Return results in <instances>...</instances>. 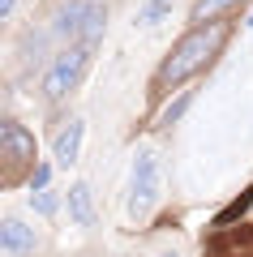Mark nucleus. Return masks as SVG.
I'll list each match as a JSON object with an SVG mask.
<instances>
[{
    "mask_svg": "<svg viewBox=\"0 0 253 257\" xmlns=\"http://www.w3.org/2000/svg\"><path fill=\"white\" fill-rule=\"evenodd\" d=\"M227 22H206V26H193L189 35L176 39V47L167 52V60L159 64V73H154V82L167 90V86H181L189 82L193 73H202L210 60L219 56V47L227 43Z\"/></svg>",
    "mask_w": 253,
    "mask_h": 257,
    "instance_id": "nucleus-1",
    "label": "nucleus"
},
{
    "mask_svg": "<svg viewBox=\"0 0 253 257\" xmlns=\"http://www.w3.org/2000/svg\"><path fill=\"white\" fill-rule=\"evenodd\" d=\"M103 26H108L103 0H60V9L52 18V35L73 39V43H91V47H99Z\"/></svg>",
    "mask_w": 253,
    "mask_h": 257,
    "instance_id": "nucleus-2",
    "label": "nucleus"
},
{
    "mask_svg": "<svg viewBox=\"0 0 253 257\" xmlns=\"http://www.w3.org/2000/svg\"><path fill=\"white\" fill-rule=\"evenodd\" d=\"M91 60H95V47L91 43L64 47V52L47 64V73H43V99L47 103H60L64 94H73V90H77V82L86 77V69H91Z\"/></svg>",
    "mask_w": 253,
    "mask_h": 257,
    "instance_id": "nucleus-3",
    "label": "nucleus"
},
{
    "mask_svg": "<svg viewBox=\"0 0 253 257\" xmlns=\"http://www.w3.org/2000/svg\"><path fill=\"white\" fill-rule=\"evenodd\" d=\"M159 193H163V159L159 150H137L133 155V176H129V214L142 219L159 206Z\"/></svg>",
    "mask_w": 253,
    "mask_h": 257,
    "instance_id": "nucleus-4",
    "label": "nucleus"
},
{
    "mask_svg": "<svg viewBox=\"0 0 253 257\" xmlns=\"http://www.w3.org/2000/svg\"><path fill=\"white\" fill-rule=\"evenodd\" d=\"M0 159H5V172L13 180L26 163H35V133L18 120H5L0 124Z\"/></svg>",
    "mask_w": 253,
    "mask_h": 257,
    "instance_id": "nucleus-5",
    "label": "nucleus"
},
{
    "mask_svg": "<svg viewBox=\"0 0 253 257\" xmlns=\"http://www.w3.org/2000/svg\"><path fill=\"white\" fill-rule=\"evenodd\" d=\"M81 138H86V124H81V120H69V124L56 133V142H52V159L60 167H73L77 155H81Z\"/></svg>",
    "mask_w": 253,
    "mask_h": 257,
    "instance_id": "nucleus-6",
    "label": "nucleus"
},
{
    "mask_svg": "<svg viewBox=\"0 0 253 257\" xmlns=\"http://www.w3.org/2000/svg\"><path fill=\"white\" fill-rule=\"evenodd\" d=\"M64 206H69V219L77 223V227H91V223H95V193H91V184H86V180L69 184Z\"/></svg>",
    "mask_w": 253,
    "mask_h": 257,
    "instance_id": "nucleus-7",
    "label": "nucleus"
},
{
    "mask_svg": "<svg viewBox=\"0 0 253 257\" xmlns=\"http://www.w3.org/2000/svg\"><path fill=\"white\" fill-rule=\"evenodd\" d=\"M210 253H232V257H253V227H244V231H219L215 240H210Z\"/></svg>",
    "mask_w": 253,
    "mask_h": 257,
    "instance_id": "nucleus-8",
    "label": "nucleus"
},
{
    "mask_svg": "<svg viewBox=\"0 0 253 257\" xmlns=\"http://www.w3.org/2000/svg\"><path fill=\"white\" fill-rule=\"evenodd\" d=\"M0 244H5V253H30L35 248V227H26L22 219H5L0 223Z\"/></svg>",
    "mask_w": 253,
    "mask_h": 257,
    "instance_id": "nucleus-9",
    "label": "nucleus"
},
{
    "mask_svg": "<svg viewBox=\"0 0 253 257\" xmlns=\"http://www.w3.org/2000/svg\"><path fill=\"white\" fill-rule=\"evenodd\" d=\"M249 210H253V189H244L240 197H232V202H227L223 210L215 214V227H219V231H227V227H232L236 219H244V214H249Z\"/></svg>",
    "mask_w": 253,
    "mask_h": 257,
    "instance_id": "nucleus-10",
    "label": "nucleus"
},
{
    "mask_svg": "<svg viewBox=\"0 0 253 257\" xmlns=\"http://www.w3.org/2000/svg\"><path fill=\"white\" fill-rule=\"evenodd\" d=\"M189 103H193V90H181V94H176L172 103H167V107L159 111V124H163V128H172L176 120H181L185 111H189Z\"/></svg>",
    "mask_w": 253,
    "mask_h": 257,
    "instance_id": "nucleus-11",
    "label": "nucleus"
},
{
    "mask_svg": "<svg viewBox=\"0 0 253 257\" xmlns=\"http://www.w3.org/2000/svg\"><path fill=\"white\" fill-rule=\"evenodd\" d=\"M167 13H172V0H146L137 9V26H159Z\"/></svg>",
    "mask_w": 253,
    "mask_h": 257,
    "instance_id": "nucleus-12",
    "label": "nucleus"
},
{
    "mask_svg": "<svg viewBox=\"0 0 253 257\" xmlns=\"http://www.w3.org/2000/svg\"><path fill=\"white\" fill-rule=\"evenodd\" d=\"M227 5H236V0H198L189 18L198 22V26H206V22H219V13H223Z\"/></svg>",
    "mask_w": 253,
    "mask_h": 257,
    "instance_id": "nucleus-13",
    "label": "nucleus"
},
{
    "mask_svg": "<svg viewBox=\"0 0 253 257\" xmlns=\"http://www.w3.org/2000/svg\"><path fill=\"white\" fill-rule=\"evenodd\" d=\"M30 206H35L39 214H56V206H60V197H56L52 189H47V193H30Z\"/></svg>",
    "mask_w": 253,
    "mask_h": 257,
    "instance_id": "nucleus-14",
    "label": "nucleus"
},
{
    "mask_svg": "<svg viewBox=\"0 0 253 257\" xmlns=\"http://www.w3.org/2000/svg\"><path fill=\"white\" fill-rule=\"evenodd\" d=\"M47 180H52V163H39L30 172V193H47Z\"/></svg>",
    "mask_w": 253,
    "mask_h": 257,
    "instance_id": "nucleus-15",
    "label": "nucleus"
},
{
    "mask_svg": "<svg viewBox=\"0 0 253 257\" xmlns=\"http://www.w3.org/2000/svg\"><path fill=\"white\" fill-rule=\"evenodd\" d=\"M13 9H18V0H0V18H13Z\"/></svg>",
    "mask_w": 253,
    "mask_h": 257,
    "instance_id": "nucleus-16",
    "label": "nucleus"
},
{
    "mask_svg": "<svg viewBox=\"0 0 253 257\" xmlns=\"http://www.w3.org/2000/svg\"><path fill=\"white\" fill-rule=\"evenodd\" d=\"M244 26H249V30H253V9H249V18H244Z\"/></svg>",
    "mask_w": 253,
    "mask_h": 257,
    "instance_id": "nucleus-17",
    "label": "nucleus"
},
{
    "mask_svg": "<svg viewBox=\"0 0 253 257\" xmlns=\"http://www.w3.org/2000/svg\"><path fill=\"white\" fill-rule=\"evenodd\" d=\"M159 257H176V253H159Z\"/></svg>",
    "mask_w": 253,
    "mask_h": 257,
    "instance_id": "nucleus-18",
    "label": "nucleus"
}]
</instances>
